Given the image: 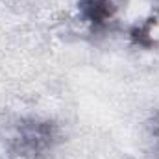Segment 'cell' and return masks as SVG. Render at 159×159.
Returning <instances> with one entry per match:
<instances>
[{
	"label": "cell",
	"mask_w": 159,
	"mask_h": 159,
	"mask_svg": "<svg viewBox=\"0 0 159 159\" xmlns=\"http://www.w3.org/2000/svg\"><path fill=\"white\" fill-rule=\"evenodd\" d=\"M57 128L50 120L22 119L9 137V159H43L57 143Z\"/></svg>",
	"instance_id": "cell-1"
},
{
	"label": "cell",
	"mask_w": 159,
	"mask_h": 159,
	"mask_svg": "<svg viewBox=\"0 0 159 159\" xmlns=\"http://www.w3.org/2000/svg\"><path fill=\"white\" fill-rule=\"evenodd\" d=\"M122 6L124 0H80L78 11L85 22H89L94 30H100L113 20Z\"/></svg>",
	"instance_id": "cell-2"
}]
</instances>
